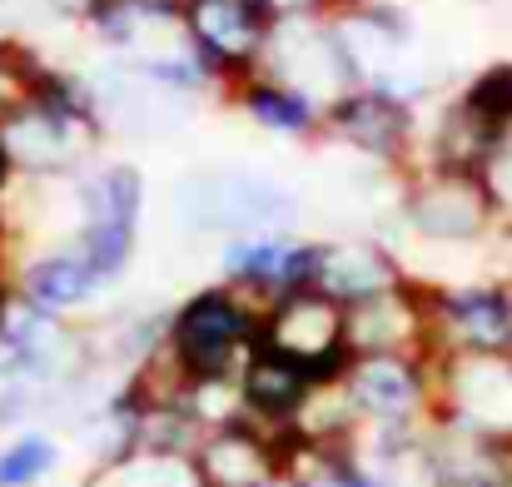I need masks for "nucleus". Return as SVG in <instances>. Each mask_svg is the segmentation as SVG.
<instances>
[{"mask_svg": "<svg viewBox=\"0 0 512 487\" xmlns=\"http://www.w3.org/2000/svg\"><path fill=\"white\" fill-rule=\"evenodd\" d=\"M100 120L80 70L45 65L35 95L0 125V150L20 179H70L90 160H100Z\"/></svg>", "mask_w": 512, "mask_h": 487, "instance_id": "nucleus-1", "label": "nucleus"}, {"mask_svg": "<svg viewBox=\"0 0 512 487\" xmlns=\"http://www.w3.org/2000/svg\"><path fill=\"white\" fill-rule=\"evenodd\" d=\"M170 219L189 239H239L264 229H299L304 199L279 174L254 164H204L170 184Z\"/></svg>", "mask_w": 512, "mask_h": 487, "instance_id": "nucleus-2", "label": "nucleus"}, {"mask_svg": "<svg viewBox=\"0 0 512 487\" xmlns=\"http://www.w3.org/2000/svg\"><path fill=\"white\" fill-rule=\"evenodd\" d=\"M393 224L408 244H398L403 259L413 254H473L488 264V239L498 234L493 204L473 169H408L393 189Z\"/></svg>", "mask_w": 512, "mask_h": 487, "instance_id": "nucleus-3", "label": "nucleus"}, {"mask_svg": "<svg viewBox=\"0 0 512 487\" xmlns=\"http://www.w3.org/2000/svg\"><path fill=\"white\" fill-rule=\"evenodd\" d=\"M259 348V304L229 289L224 279L189 289L170 309L165 363L184 383L239 378Z\"/></svg>", "mask_w": 512, "mask_h": 487, "instance_id": "nucleus-4", "label": "nucleus"}, {"mask_svg": "<svg viewBox=\"0 0 512 487\" xmlns=\"http://www.w3.org/2000/svg\"><path fill=\"white\" fill-rule=\"evenodd\" d=\"M75 199H80V229H75V249L90 259V269L105 279V289H115L140 249V229H145V174L130 160H90L75 174Z\"/></svg>", "mask_w": 512, "mask_h": 487, "instance_id": "nucleus-5", "label": "nucleus"}, {"mask_svg": "<svg viewBox=\"0 0 512 487\" xmlns=\"http://www.w3.org/2000/svg\"><path fill=\"white\" fill-rule=\"evenodd\" d=\"M358 433L423 438L438 423V373L428 353H358L339 378Z\"/></svg>", "mask_w": 512, "mask_h": 487, "instance_id": "nucleus-6", "label": "nucleus"}, {"mask_svg": "<svg viewBox=\"0 0 512 487\" xmlns=\"http://www.w3.org/2000/svg\"><path fill=\"white\" fill-rule=\"evenodd\" d=\"M418 140H423V105L383 85H353L343 100L329 105L324 120V145L393 179H403L418 164Z\"/></svg>", "mask_w": 512, "mask_h": 487, "instance_id": "nucleus-7", "label": "nucleus"}, {"mask_svg": "<svg viewBox=\"0 0 512 487\" xmlns=\"http://www.w3.org/2000/svg\"><path fill=\"white\" fill-rule=\"evenodd\" d=\"M428 333L433 358L463 353H512V279H458L428 284Z\"/></svg>", "mask_w": 512, "mask_h": 487, "instance_id": "nucleus-8", "label": "nucleus"}, {"mask_svg": "<svg viewBox=\"0 0 512 487\" xmlns=\"http://www.w3.org/2000/svg\"><path fill=\"white\" fill-rule=\"evenodd\" d=\"M259 348L309 368L314 378H343L353 348H348V309L324 289H299L289 299H274L259 309Z\"/></svg>", "mask_w": 512, "mask_h": 487, "instance_id": "nucleus-9", "label": "nucleus"}, {"mask_svg": "<svg viewBox=\"0 0 512 487\" xmlns=\"http://www.w3.org/2000/svg\"><path fill=\"white\" fill-rule=\"evenodd\" d=\"M274 15L259 0H184V45L219 80V100L244 75L264 70Z\"/></svg>", "mask_w": 512, "mask_h": 487, "instance_id": "nucleus-10", "label": "nucleus"}, {"mask_svg": "<svg viewBox=\"0 0 512 487\" xmlns=\"http://www.w3.org/2000/svg\"><path fill=\"white\" fill-rule=\"evenodd\" d=\"M438 423L483 443H512V353L433 358Z\"/></svg>", "mask_w": 512, "mask_h": 487, "instance_id": "nucleus-11", "label": "nucleus"}, {"mask_svg": "<svg viewBox=\"0 0 512 487\" xmlns=\"http://www.w3.org/2000/svg\"><path fill=\"white\" fill-rule=\"evenodd\" d=\"M314 264H319V239L304 229H264L219 244V279L244 299H254L259 309L299 289H314Z\"/></svg>", "mask_w": 512, "mask_h": 487, "instance_id": "nucleus-12", "label": "nucleus"}, {"mask_svg": "<svg viewBox=\"0 0 512 487\" xmlns=\"http://www.w3.org/2000/svg\"><path fill=\"white\" fill-rule=\"evenodd\" d=\"M85 75V90H90V105H95V120H100V135L115 140H165L174 130L189 125V115L199 105L189 100H174L170 90H160L155 80H145L135 65L125 60H100L95 70H80Z\"/></svg>", "mask_w": 512, "mask_h": 487, "instance_id": "nucleus-13", "label": "nucleus"}, {"mask_svg": "<svg viewBox=\"0 0 512 487\" xmlns=\"http://www.w3.org/2000/svg\"><path fill=\"white\" fill-rule=\"evenodd\" d=\"M264 70L279 75L284 85L314 95L324 110L358 85V75H353V65H348V50H343L339 30H334V15L274 20V40H269Z\"/></svg>", "mask_w": 512, "mask_h": 487, "instance_id": "nucleus-14", "label": "nucleus"}, {"mask_svg": "<svg viewBox=\"0 0 512 487\" xmlns=\"http://www.w3.org/2000/svg\"><path fill=\"white\" fill-rule=\"evenodd\" d=\"M189 468L199 487H289L284 433L259 428L254 418L204 428L189 453Z\"/></svg>", "mask_w": 512, "mask_h": 487, "instance_id": "nucleus-15", "label": "nucleus"}, {"mask_svg": "<svg viewBox=\"0 0 512 487\" xmlns=\"http://www.w3.org/2000/svg\"><path fill=\"white\" fill-rule=\"evenodd\" d=\"M5 279L10 289H20L35 309L80 324L85 314H95L105 279L90 269V259L75 244H30V249H10L5 254Z\"/></svg>", "mask_w": 512, "mask_h": 487, "instance_id": "nucleus-16", "label": "nucleus"}, {"mask_svg": "<svg viewBox=\"0 0 512 487\" xmlns=\"http://www.w3.org/2000/svg\"><path fill=\"white\" fill-rule=\"evenodd\" d=\"M80 30L105 60H150L184 45V0H90Z\"/></svg>", "mask_w": 512, "mask_h": 487, "instance_id": "nucleus-17", "label": "nucleus"}, {"mask_svg": "<svg viewBox=\"0 0 512 487\" xmlns=\"http://www.w3.org/2000/svg\"><path fill=\"white\" fill-rule=\"evenodd\" d=\"M408 274L398 244L388 234H329L319 239V264H314V289H324L329 299H339L343 309L378 299L388 289H398Z\"/></svg>", "mask_w": 512, "mask_h": 487, "instance_id": "nucleus-18", "label": "nucleus"}, {"mask_svg": "<svg viewBox=\"0 0 512 487\" xmlns=\"http://www.w3.org/2000/svg\"><path fill=\"white\" fill-rule=\"evenodd\" d=\"M224 105H229L244 125H254L259 135L284 140V145H314V140H324V120H329V110H324L314 95L284 85V80L269 75V70H254V75H244L239 85H229V90H224Z\"/></svg>", "mask_w": 512, "mask_h": 487, "instance_id": "nucleus-19", "label": "nucleus"}, {"mask_svg": "<svg viewBox=\"0 0 512 487\" xmlns=\"http://www.w3.org/2000/svg\"><path fill=\"white\" fill-rule=\"evenodd\" d=\"M348 348L358 353H428L433 358V333H428V284L403 279L398 289L363 299L348 309Z\"/></svg>", "mask_w": 512, "mask_h": 487, "instance_id": "nucleus-20", "label": "nucleus"}, {"mask_svg": "<svg viewBox=\"0 0 512 487\" xmlns=\"http://www.w3.org/2000/svg\"><path fill=\"white\" fill-rule=\"evenodd\" d=\"M319 388H324V378H314L309 368H299L269 348H254V358L239 373L244 418H254L259 428H274V433H289Z\"/></svg>", "mask_w": 512, "mask_h": 487, "instance_id": "nucleus-21", "label": "nucleus"}, {"mask_svg": "<svg viewBox=\"0 0 512 487\" xmlns=\"http://www.w3.org/2000/svg\"><path fill=\"white\" fill-rule=\"evenodd\" d=\"M60 468V438L45 428H20L0 443V487H40Z\"/></svg>", "mask_w": 512, "mask_h": 487, "instance_id": "nucleus-22", "label": "nucleus"}, {"mask_svg": "<svg viewBox=\"0 0 512 487\" xmlns=\"http://www.w3.org/2000/svg\"><path fill=\"white\" fill-rule=\"evenodd\" d=\"M45 65H50V55H40L30 40L0 35V125H5V120L35 95Z\"/></svg>", "mask_w": 512, "mask_h": 487, "instance_id": "nucleus-23", "label": "nucleus"}, {"mask_svg": "<svg viewBox=\"0 0 512 487\" xmlns=\"http://www.w3.org/2000/svg\"><path fill=\"white\" fill-rule=\"evenodd\" d=\"M85 487H199L189 458H160V453H135L115 468H100Z\"/></svg>", "mask_w": 512, "mask_h": 487, "instance_id": "nucleus-24", "label": "nucleus"}, {"mask_svg": "<svg viewBox=\"0 0 512 487\" xmlns=\"http://www.w3.org/2000/svg\"><path fill=\"white\" fill-rule=\"evenodd\" d=\"M473 174H478V184H483V194H488V204H493L498 229H512V120L498 125L488 155L478 160Z\"/></svg>", "mask_w": 512, "mask_h": 487, "instance_id": "nucleus-25", "label": "nucleus"}, {"mask_svg": "<svg viewBox=\"0 0 512 487\" xmlns=\"http://www.w3.org/2000/svg\"><path fill=\"white\" fill-rule=\"evenodd\" d=\"M274 20H314V15H339L358 0H259Z\"/></svg>", "mask_w": 512, "mask_h": 487, "instance_id": "nucleus-26", "label": "nucleus"}, {"mask_svg": "<svg viewBox=\"0 0 512 487\" xmlns=\"http://www.w3.org/2000/svg\"><path fill=\"white\" fill-rule=\"evenodd\" d=\"M0 269H5V244H0Z\"/></svg>", "mask_w": 512, "mask_h": 487, "instance_id": "nucleus-27", "label": "nucleus"}, {"mask_svg": "<svg viewBox=\"0 0 512 487\" xmlns=\"http://www.w3.org/2000/svg\"><path fill=\"white\" fill-rule=\"evenodd\" d=\"M0 284H5V269H0Z\"/></svg>", "mask_w": 512, "mask_h": 487, "instance_id": "nucleus-28", "label": "nucleus"}, {"mask_svg": "<svg viewBox=\"0 0 512 487\" xmlns=\"http://www.w3.org/2000/svg\"><path fill=\"white\" fill-rule=\"evenodd\" d=\"M0 35H5V30H0Z\"/></svg>", "mask_w": 512, "mask_h": 487, "instance_id": "nucleus-29", "label": "nucleus"}]
</instances>
